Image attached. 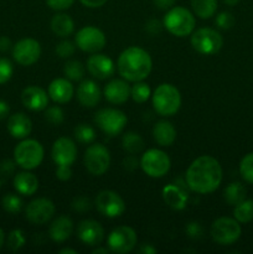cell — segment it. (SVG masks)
<instances>
[{
    "label": "cell",
    "instance_id": "1",
    "mask_svg": "<svg viewBox=\"0 0 253 254\" xmlns=\"http://www.w3.org/2000/svg\"><path fill=\"white\" fill-rule=\"evenodd\" d=\"M186 184L191 191L200 195L211 193L222 181V168L217 159L210 155L196 158L186 170Z\"/></svg>",
    "mask_w": 253,
    "mask_h": 254
},
{
    "label": "cell",
    "instance_id": "2",
    "mask_svg": "<svg viewBox=\"0 0 253 254\" xmlns=\"http://www.w3.org/2000/svg\"><path fill=\"white\" fill-rule=\"evenodd\" d=\"M117 68L126 81H144L150 74L153 61L145 50L138 46H130L119 55Z\"/></svg>",
    "mask_w": 253,
    "mask_h": 254
},
{
    "label": "cell",
    "instance_id": "3",
    "mask_svg": "<svg viewBox=\"0 0 253 254\" xmlns=\"http://www.w3.org/2000/svg\"><path fill=\"white\" fill-rule=\"evenodd\" d=\"M153 107L161 117H171L179 112L181 107V94L175 86L161 83L156 87L151 96Z\"/></svg>",
    "mask_w": 253,
    "mask_h": 254
},
{
    "label": "cell",
    "instance_id": "4",
    "mask_svg": "<svg viewBox=\"0 0 253 254\" xmlns=\"http://www.w3.org/2000/svg\"><path fill=\"white\" fill-rule=\"evenodd\" d=\"M195 24V16L192 12L183 6L170 7L163 21L164 27L178 37H185L192 34Z\"/></svg>",
    "mask_w": 253,
    "mask_h": 254
},
{
    "label": "cell",
    "instance_id": "5",
    "mask_svg": "<svg viewBox=\"0 0 253 254\" xmlns=\"http://www.w3.org/2000/svg\"><path fill=\"white\" fill-rule=\"evenodd\" d=\"M44 146L35 139H26L20 141L14 150L15 163L25 170H34L44 160Z\"/></svg>",
    "mask_w": 253,
    "mask_h": 254
},
{
    "label": "cell",
    "instance_id": "6",
    "mask_svg": "<svg viewBox=\"0 0 253 254\" xmlns=\"http://www.w3.org/2000/svg\"><path fill=\"white\" fill-rule=\"evenodd\" d=\"M191 46L201 55H215L222 49L223 39L218 31L211 27H201L191 34Z\"/></svg>",
    "mask_w": 253,
    "mask_h": 254
},
{
    "label": "cell",
    "instance_id": "7",
    "mask_svg": "<svg viewBox=\"0 0 253 254\" xmlns=\"http://www.w3.org/2000/svg\"><path fill=\"white\" fill-rule=\"evenodd\" d=\"M170 166V158L165 151L160 149H149L141 155L140 168L149 178H163L169 173Z\"/></svg>",
    "mask_w": 253,
    "mask_h": 254
},
{
    "label": "cell",
    "instance_id": "8",
    "mask_svg": "<svg viewBox=\"0 0 253 254\" xmlns=\"http://www.w3.org/2000/svg\"><path fill=\"white\" fill-rule=\"evenodd\" d=\"M83 163L91 175L102 176L111 165V154L103 144L92 143L84 151Z\"/></svg>",
    "mask_w": 253,
    "mask_h": 254
},
{
    "label": "cell",
    "instance_id": "9",
    "mask_svg": "<svg viewBox=\"0 0 253 254\" xmlns=\"http://www.w3.org/2000/svg\"><path fill=\"white\" fill-rule=\"evenodd\" d=\"M241 233L242 230L236 218L220 217L211 225V237L221 246L233 245L240 240Z\"/></svg>",
    "mask_w": 253,
    "mask_h": 254
},
{
    "label": "cell",
    "instance_id": "10",
    "mask_svg": "<svg viewBox=\"0 0 253 254\" xmlns=\"http://www.w3.org/2000/svg\"><path fill=\"white\" fill-rule=\"evenodd\" d=\"M126 121L128 118L126 114L116 108L99 109L94 114V123L108 136H116L121 134L126 127Z\"/></svg>",
    "mask_w": 253,
    "mask_h": 254
},
{
    "label": "cell",
    "instance_id": "11",
    "mask_svg": "<svg viewBox=\"0 0 253 254\" xmlns=\"http://www.w3.org/2000/svg\"><path fill=\"white\" fill-rule=\"evenodd\" d=\"M138 237L136 232L129 226H119L109 233L107 245L111 252L117 254H126L135 248Z\"/></svg>",
    "mask_w": 253,
    "mask_h": 254
},
{
    "label": "cell",
    "instance_id": "12",
    "mask_svg": "<svg viewBox=\"0 0 253 254\" xmlns=\"http://www.w3.org/2000/svg\"><path fill=\"white\" fill-rule=\"evenodd\" d=\"M106 35L102 30L94 26H84L74 36V44L83 52L96 54L106 46Z\"/></svg>",
    "mask_w": 253,
    "mask_h": 254
},
{
    "label": "cell",
    "instance_id": "13",
    "mask_svg": "<svg viewBox=\"0 0 253 254\" xmlns=\"http://www.w3.org/2000/svg\"><path fill=\"white\" fill-rule=\"evenodd\" d=\"M96 207L102 216L108 218L119 217L126 211V202L116 191L103 190L97 195Z\"/></svg>",
    "mask_w": 253,
    "mask_h": 254
},
{
    "label": "cell",
    "instance_id": "14",
    "mask_svg": "<svg viewBox=\"0 0 253 254\" xmlns=\"http://www.w3.org/2000/svg\"><path fill=\"white\" fill-rule=\"evenodd\" d=\"M55 203L46 197H40L32 200L26 206V218L32 225H45L49 222L55 215Z\"/></svg>",
    "mask_w": 253,
    "mask_h": 254
},
{
    "label": "cell",
    "instance_id": "15",
    "mask_svg": "<svg viewBox=\"0 0 253 254\" xmlns=\"http://www.w3.org/2000/svg\"><path fill=\"white\" fill-rule=\"evenodd\" d=\"M51 156L56 166L71 168L77 159V146L72 139L62 136L55 140L51 149Z\"/></svg>",
    "mask_w": 253,
    "mask_h": 254
},
{
    "label": "cell",
    "instance_id": "16",
    "mask_svg": "<svg viewBox=\"0 0 253 254\" xmlns=\"http://www.w3.org/2000/svg\"><path fill=\"white\" fill-rule=\"evenodd\" d=\"M14 60L21 66H31L41 56V46L35 39H22L12 47Z\"/></svg>",
    "mask_w": 253,
    "mask_h": 254
},
{
    "label": "cell",
    "instance_id": "17",
    "mask_svg": "<svg viewBox=\"0 0 253 254\" xmlns=\"http://www.w3.org/2000/svg\"><path fill=\"white\" fill-rule=\"evenodd\" d=\"M87 69L94 78L103 81L113 76L116 72V64L108 56L96 52L87 60Z\"/></svg>",
    "mask_w": 253,
    "mask_h": 254
},
{
    "label": "cell",
    "instance_id": "18",
    "mask_svg": "<svg viewBox=\"0 0 253 254\" xmlns=\"http://www.w3.org/2000/svg\"><path fill=\"white\" fill-rule=\"evenodd\" d=\"M79 241L89 247H97L104 240V230L98 221L83 220L77 227Z\"/></svg>",
    "mask_w": 253,
    "mask_h": 254
},
{
    "label": "cell",
    "instance_id": "19",
    "mask_svg": "<svg viewBox=\"0 0 253 254\" xmlns=\"http://www.w3.org/2000/svg\"><path fill=\"white\" fill-rule=\"evenodd\" d=\"M21 102L30 111L41 112L49 106V96L41 87L29 86L22 91Z\"/></svg>",
    "mask_w": 253,
    "mask_h": 254
},
{
    "label": "cell",
    "instance_id": "20",
    "mask_svg": "<svg viewBox=\"0 0 253 254\" xmlns=\"http://www.w3.org/2000/svg\"><path fill=\"white\" fill-rule=\"evenodd\" d=\"M130 89L126 79H112L104 86L103 96L109 103L123 104L130 97Z\"/></svg>",
    "mask_w": 253,
    "mask_h": 254
},
{
    "label": "cell",
    "instance_id": "21",
    "mask_svg": "<svg viewBox=\"0 0 253 254\" xmlns=\"http://www.w3.org/2000/svg\"><path fill=\"white\" fill-rule=\"evenodd\" d=\"M101 88L92 79H86L77 87V99L86 108H94L101 102Z\"/></svg>",
    "mask_w": 253,
    "mask_h": 254
},
{
    "label": "cell",
    "instance_id": "22",
    "mask_svg": "<svg viewBox=\"0 0 253 254\" xmlns=\"http://www.w3.org/2000/svg\"><path fill=\"white\" fill-rule=\"evenodd\" d=\"M74 88L71 81L67 78H56L50 83L49 96L55 103L64 104L72 99Z\"/></svg>",
    "mask_w": 253,
    "mask_h": 254
},
{
    "label": "cell",
    "instance_id": "23",
    "mask_svg": "<svg viewBox=\"0 0 253 254\" xmlns=\"http://www.w3.org/2000/svg\"><path fill=\"white\" fill-rule=\"evenodd\" d=\"M7 130L16 139H25L32 130L31 119L25 113H15L7 119Z\"/></svg>",
    "mask_w": 253,
    "mask_h": 254
},
{
    "label": "cell",
    "instance_id": "24",
    "mask_svg": "<svg viewBox=\"0 0 253 254\" xmlns=\"http://www.w3.org/2000/svg\"><path fill=\"white\" fill-rule=\"evenodd\" d=\"M73 232V222L67 216H60L52 221L49 228V237L54 242L62 243L68 240Z\"/></svg>",
    "mask_w": 253,
    "mask_h": 254
},
{
    "label": "cell",
    "instance_id": "25",
    "mask_svg": "<svg viewBox=\"0 0 253 254\" xmlns=\"http://www.w3.org/2000/svg\"><path fill=\"white\" fill-rule=\"evenodd\" d=\"M153 136L160 146H171L176 140V129L170 122L160 121L154 126Z\"/></svg>",
    "mask_w": 253,
    "mask_h": 254
},
{
    "label": "cell",
    "instance_id": "26",
    "mask_svg": "<svg viewBox=\"0 0 253 254\" xmlns=\"http://www.w3.org/2000/svg\"><path fill=\"white\" fill-rule=\"evenodd\" d=\"M14 188L20 195L31 196L39 189V179L29 171H22L15 175Z\"/></svg>",
    "mask_w": 253,
    "mask_h": 254
},
{
    "label": "cell",
    "instance_id": "27",
    "mask_svg": "<svg viewBox=\"0 0 253 254\" xmlns=\"http://www.w3.org/2000/svg\"><path fill=\"white\" fill-rule=\"evenodd\" d=\"M163 198L166 205L173 210H184L188 202V195L176 185H168L163 189Z\"/></svg>",
    "mask_w": 253,
    "mask_h": 254
},
{
    "label": "cell",
    "instance_id": "28",
    "mask_svg": "<svg viewBox=\"0 0 253 254\" xmlns=\"http://www.w3.org/2000/svg\"><path fill=\"white\" fill-rule=\"evenodd\" d=\"M51 30L56 36L64 37L69 36L74 30V22L69 15L64 14V12H60L56 14L51 20Z\"/></svg>",
    "mask_w": 253,
    "mask_h": 254
},
{
    "label": "cell",
    "instance_id": "29",
    "mask_svg": "<svg viewBox=\"0 0 253 254\" xmlns=\"http://www.w3.org/2000/svg\"><path fill=\"white\" fill-rule=\"evenodd\" d=\"M247 190L241 183H231L223 190V198L230 206H236L246 200Z\"/></svg>",
    "mask_w": 253,
    "mask_h": 254
},
{
    "label": "cell",
    "instance_id": "30",
    "mask_svg": "<svg viewBox=\"0 0 253 254\" xmlns=\"http://www.w3.org/2000/svg\"><path fill=\"white\" fill-rule=\"evenodd\" d=\"M191 7L200 19H210L216 14L217 0H191Z\"/></svg>",
    "mask_w": 253,
    "mask_h": 254
},
{
    "label": "cell",
    "instance_id": "31",
    "mask_svg": "<svg viewBox=\"0 0 253 254\" xmlns=\"http://www.w3.org/2000/svg\"><path fill=\"white\" fill-rule=\"evenodd\" d=\"M122 146L128 154H139L144 149V140L135 131H128L122 138Z\"/></svg>",
    "mask_w": 253,
    "mask_h": 254
},
{
    "label": "cell",
    "instance_id": "32",
    "mask_svg": "<svg viewBox=\"0 0 253 254\" xmlns=\"http://www.w3.org/2000/svg\"><path fill=\"white\" fill-rule=\"evenodd\" d=\"M233 216L240 223H248L253 220V201L243 200L235 206Z\"/></svg>",
    "mask_w": 253,
    "mask_h": 254
},
{
    "label": "cell",
    "instance_id": "33",
    "mask_svg": "<svg viewBox=\"0 0 253 254\" xmlns=\"http://www.w3.org/2000/svg\"><path fill=\"white\" fill-rule=\"evenodd\" d=\"M63 74L69 81H81L84 76V66L77 60H69L64 64Z\"/></svg>",
    "mask_w": 253,
    "mask_h": 254
},
{
    "label": "cell",
    "instance_id": "34",
    "mask_svg": "<svg viewBox=\"0 0 253 254\" xmlns=\"http://www.w3.org/2000/svg\"><path fill=\"white\" fill-rule=\"evenodd\" d=\"M74 138L81 144H92L96 140V130L93 127L86 123H81L74 128Z\"/></svg>",
    "mask_w": 253,
    "mask_h": 254
},
{
    "label": "cell",
    "instance_id": "35",
    "mask_svg": "<svg viewBox=\"0 0 253 254\" xmlns=\"http://www.w3.org/2000/svg\"><path fill=\"white\" fill-rule=\"evenodd\" d=\"M151 96V91L149 84L144 83V82L139 81L135 82L133 87L130 89V97L134 102L136 103H145Z\"/></svg>",
    "mask_w": 253,
    "mask_h": 254
},
{
    "label": "cell",
    "instance_id": "36",
    "mask_svg": "<svg viewBox=\"0 0 253 254\" xmlns=\"http://www.w3.org/2000/svg\"><path fill=\"white\" fill-rule=\"evenodd\" d=\"M2 208H4L6 212L15 215V213H19L22 208V200L15 193H6V195L2 197L1 201Z\"/></svg>",
    "mask_w": 253,
    "mask_h": 254
},
{
    "label": "cell",
    "instance_id": "37",
    "mask_svg": "<svg viewBox=\"0 0 253 254\" xmlns=\"http://www.w3.org/2000/svg\"><path fill=\"white\" fill-rule=\"evenodd\" d=\"M241 176L248 184H253V153L243 156L240 163Z\"/></svg>",
    "mask_w": 253,
    "mask_h": 254
},
{
    "label": "cell",
    "instance_id": "38",
    "mask_svg": "<svg viewBox=\"0 0 253 254\" xmlns=\"http://www.w3.org/2000/svg\"><path fill=\"white\" fill-rule=\"evenodd\" d=\"M45 119L52 126H60L64 121V113L59 106L47 107L45 109Z\"/></svg>",
    "mask_w": 253,
    "mask_h": 254
},
{
    "label": "cell",
    "instance_id": "39",
    "mask_svg": "<svg viewBox=\"0 0 253 254\" xmlns=\"http://www.w3.org/2000/svg\"><path fill=\"white\" fill-rule=\"evenodd\" d=\"M25 242H26V238H25L24 232L21 230H14L9 233V237H7V247L12 252H16L20 248L24 247Z\"/></svg>",
    "mask_w": 253,
    "mask_h": 254
},
{
    "label": "cell",
    "instance_id": "40",
    "mask_svg": "<svg viewBox=\"0 0 253 254\" xmlns=\"http://www.w3.org/2000/svg\"><path fill=\"white\" fill-rule=\"evenodd\" d=\"M55 51H56L57 56L61 57V59H69L76 51V44H73L69 40H62L61 42L56 45Z\"/></svg>",
    "mask_w": 253,
    "mask_h": 254
},
{
    "label": "cell",
    "instance_id": "41",
    "mask_svg": "<svg viewBox=\"0 0 253 254\" xmlns=\"http://www.w3.org/2000/svg\"><path fill=\"white\" fill-rule=\"evenodd\" d=\"M215 25L221 30H230L235 25V17L231 12L222 11L216 16Z\"/></svg>",
    "mask_w": 253,
    "mask_h": 254
},
{
    "label": "cell",
    "instance_id": "42",
    "mask_svg": "<svg viewBox=\"0 0 253 254\" xmlns=\"http://www.w3.org/2000/svg\"><path fill=\"white\" fill-rule=\"evenodd\" d=\"M14 73L11 62L7 59H0V84H4L11 78Z\"/></svg>",
    "mask_w": 253,
    "mask_h": 254
},
{
    "label": "cell",
    "instance_id": "43",
    "mask_svg": "<svg viewBox=\"0 0 253 254\" xmlns=\"http://www.w3.org/2000/svg\"><path fill=\"white\" fill-rule=\"evenodd\" d=\"M91 206V201L87 197H76L72 201V210L79 213H84L89 211Z\"/></svg>",
    "mask_w": 253,
    "mask_h": 254
},
{
    "label": "cell",
    "instance_id": "44",
    "mask_svg": "<svg viewBox=\"0 0 253 254\" xmlns=\"http://www.w3.org/2000/svg\"><path fill=\"white\" fill-rule=\"evenodd\" d=\"M74 0H46V4L56 11H63L72 6Z\"/></svg>",
    "mask_w": 253,
    "mask_h": 254
},
{
    "label": "cell",
    "instance_id": "45",
    "mask_svg": "<svg viewBox=\"0 0 253 254\" xmlns=\"http://www.w3.org/2000/svg\"><path fill=\"white\" fill-rule=\"evenodd\" d=\"M186 233L192 240H198L202 237V227L197 222H190L186 226Z\"/></svg>",
    "mask_w": 253,
    "mask_h": 254
},
{
    "label": "cell",
    "instance_id": "46",
    "mask_svg": "<svg viewBox=\"0 0 253 254\" xmlns=\"http://www.w3.org/2000/svg\"><path fill=\"white\" fill-rule=\"evenodd\" d=\"M163 26H164V25L161 24L159 20L151 19V20H149V21L145 24V31L148 32L150 36H156V35H159L161 32V30H163Z\"/></svg>",
    "mask_w": 253,
    "mask_h": 254
},
{
    "label": "cell",
    "instance_id": "47",
    "mask_svg": "<svg viewBox=\"0 0 253 254\" xmlns=\"http://www.w3.org/2000/svg\"><path fill=\"white\" fill-rule=\"evenodd\" d=\"M139 165H140V163H139L138 159H136L133 154H130V155L126 156V158L123 159V168L126 169V171H130V173L131 171H135Z\"/></svg>",
    "mask_w": 253,
    "mask_h": 254
},
{
    "label": "cell",
    "instance_id": "48",
    "mask_svg": "<svg viewBox=\"0 0 253 254\" xmlns=\"http://www.w3.org/2000/svg\"><path fill=\"white\" fill-rule=\"evenodd\" d=\"M56 176L59 180L67 181L72 178V169L64 168V166H57L56 168Z\"/></svg>",
    "mask_w": 253,
    "mask_h": 254
},
{
    "label": "cell",
    "instance_id": "49",
    "mask_svg": "<svg viewBox=\"0 0 253 254\" xmlns=\"http://www.w3.org/2000/svg\"><path fill=\"white\" fill-rule=\"evenodd\" d=\"M15 170V164L11 160H4L0 164V173L4 176H10Z\"/></svg>",
    "mask_w": 253,
    "mask_h": 254
},
{
    "label": "cell",
    "instance_id": "50",
    "mask_svg": "<svg viewBox=\"0 0 253 254\" xmlns=\"http://www.w3.org/2000/svg\"><path fill=\"white\" fill-rule=\"evenodd\" d=\"M154 5L160 10H169L174 6L176 0H153Z\"/></svg>",
    "mask_w": 253,
    "mask_h": 254
},
{
    "label": "cell",
    "instance_id": "51",
    "mask_svg": "<svg viewBox=\"0 0 253 254\" xmlns=\"http://www.w3.org/2000/svg\"><path fill=\"white\" fill-rule=\"evenodd\" d=\"M81 4H83L84 6L89 7V9H96V7H101L106 4L108 0H79Z\"/></svg>",
    "mask_w": 253,
    "mask_h": 254
},
{
    "label": "cell",
    "instance_id": "52",
    "mask_svg": "<svg viewBox=\"0 0 253 254\" xmlns=\"http://www.w3.org/2000/svg\"><path fill=\"white\" fill-rule=\"evenodd\" d=\"M10 113V107L6 102L0 101V121L6 118Z\"/></svg>",
    "mask_w": 253,
    "mask_h": 254
},
{
    "label": "cell",
    "instance_id": "53",
    "mask_svg": "<svg viewBox=\"0 0 253 254\" xmlns=\"http://www.w3.org/2000/svg\"><path fill=\"white\" fill-rule=\"evenodd\" d=\"M11 47V41L7 37L0 36V52H5Z\"/></svg>",
    "mask_w": 253,
    "mask_h": 254
},
{
    "label": "cell",
    "instance_id": "54",
    "mask_svg": "<svg viewBox=\"0 0 253 254\" xmlns=\"http://www.w3.org/2000/svg\"><path fill=\"white\" fill-rule=\"evenodd\" d=\"M140 253L141 254H154L156 253V248H154L151 245H143L140 247Z\"/></svg>",
    "mask_w": 253,
    "mask_h": 254
},
{
    "label": "cell",
    "instance_id": "55",
    "mask_svg": "<svg viewBox=\"0 0 253 254\" xmlns=\"http://www.w3.org/2000/svg\"><path fill=\"white\" fill-rule=\"evenodd\" d=\"M111 251H109V248H106V247H98L97 246V248H94L93 251H92V253L93 254H108Z\"/></svg>",
    "mask_w": 253,
    "mask_h": 254
},
{
    "label": "cell",
    "instance_id": "56",
    "mask_svg": "<svg viewBox=\"0 0 253 254\" xmlns=\"http://www.w3.org/2000/svg\"><path fill=\"white\" fill-rule=\"evenodd\" d=\"M59 253L60 254H77V251L71 250V248H62Z\"/></svg>",
    "mask_w": 253,
    "mask_h": 254
},
{
    "label": "cell",
    "instance_id": "57",
    "mask_svg": "<svg viewBox=\"0 0 253 254\" xmlns=\"http://www.w3.org/2000/svg\"><path fill=\"white\" fill-rule=\"evenodd\" d=\"M222 1L225 2L226 5H228V6H235V5H237L241 0H222Z\"/></svg>",
    "mask_w": 253,
    "mask_h": 254
},
{
    "label": "cell",
    "instance_id": "58",
    "mask_svg": "<svg viewBox=\"0 0 253 254\" xmlns=\"http://www.w3.org/2000/svg\"><path fill=\"white\" fill-rule=\"evenodd\" d=\"M4 240H5V236H4V231L0 228V248L2 247V245H4Z\"/></svg>",
    "mask_w": 253,
    "mask_h": 254
}]
</instances>
